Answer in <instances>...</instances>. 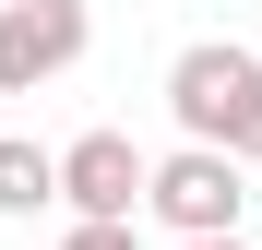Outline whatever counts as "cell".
I'll list each match as a JSON object with an SVG mask.
<instances>
[{"label": "cell", "mask_w": 262, "mask_h": 250, "mask_svg": "<svg viewBox=\"0 0 262 250\" xmlns=\"http://www.w3.org/2000/svg\"><path fill=\"white\" fill-rule=\"evenodd\" d=\"M167 107H179V143H227L238 155L250 107H262V60L238 36H191V48L167 60Z\"/></svg>", "instance_id": "6da1fadb"}, {"label": "cell", "mask_w": 262, "mask_h": 250, "mask_svg": "<svg viewBox=\"0 0 262 250\" xmlns=\"http://www.w3.org/2000/svg\"><path fill=\"white\" fill-rule=\"evenodd\" d=\"M238 202H250V167L227 143H179V155H155V179H143V215L179 226V238H227Z\"/></svg>", "instance_id": "7a4b0ae2"}, {"label": "cell", "mask_w": 262, "mask_h": 250, "mask_svg": "<svg viewBox=\"0 0 262 250\" xmlns=\"http://www.w3.org/2000/svg\"><path fill=\"white\" fill-rule=\"evenodd\" d=\"M83 0H0V96H36L83 60Z\"/></svg>", "instance_id": "3957f363"}, {"label": "cell", "mask_w": 262, "mask_h": 250, "mask_svg": "<svg viewBox=\"0 0 262 250\" xmlns=\"http://www.w3.org/2000/svg\"><path fill=\"white\" fill-rule=\"evenodd\" d=\"M143 179H155V155L131 131H72L60 143V202L72 215H143Z\"/></svg>", "instance_id": "277c9868"}, {"label": "cell", "mask_w": 262, "mask_h": 250, "mask_svg": "<svg viewBox=\"0 0 262 250\" xmlns=\"http://www.w3.org/2000/svg\"><path fill=\"white\" fill-rule=\"evenodd\" d=\"M36 202H60V155L24 143V131H0V215H36Z\"/></svg>", "instance_id": "5b68a950"}, {"label": "cell", "mask_w": 262, "mask_h": 250, "mask_svg": "<svg viewBox=\"0 0 262 250\" xmlns=\"http://www.w3.org/2000/svg\"><path fill=\"white\" fill-rule=\"evenodd\" d=\"M60 250H143V226H131V215H72Z\"/></svg>", "instance_id": "8992f818"}, {"label": "cell", "mask_w": 262, "mask_h": 250, "mask_svg": "<svg viewBox=\"0 0 262 250\" xmlns=\"http://www.w3.org/2000/svg\"><path fill=\"white\" fill-rule=\"evenodd\" d=\"M179 250H238V226H227V238H179Z\"/></svg>", "instance_id": "52a82bcc"}]
</instances>
